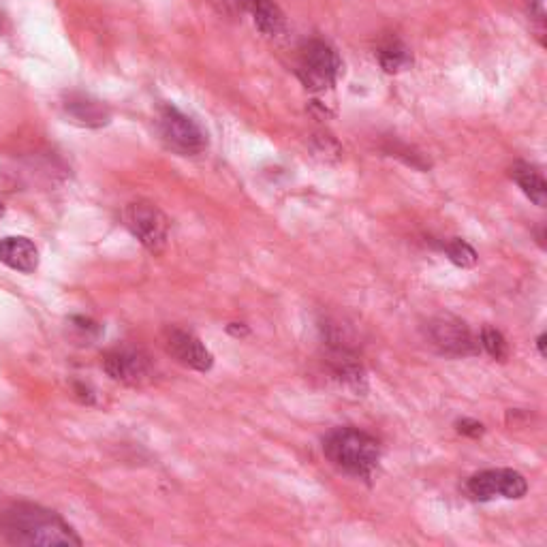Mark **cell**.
Instances as JSON below:
<instances>
[{"label": "cell", "instance_id": "1", "mask_svg": "<svg viewBox=\"0 0 547 547\" xmlns=\"http://www.w3.org/2000/svg\"><path fill=\"white\" fill-rule=\"evenodd\" d=\"M0 530L11 545H82V539L69 522L62 520L58 513L33 503L11 505L0 518Z\"/></svg>", "mask_w": 547, "mask_h": 547}, {"label": "cell", "instance_id": "2", "mask_svg": "<svg viewBox=\"0 0 547 547\" xmlns=\"http://www.w3.org/2000/svg\"><path fill=\"white\" fill-rule=\"evenodd\" d=\"M323 453L340 473L370 479L381 460V445L368 432L338 428L323 439Z\"/></svg>", "mask_w": 547, "mask_h": 547}, {"label": "cell", "instance_id": "3", "mask_svg": "<svg viewBox=\"0 0 547 547\" xmlns=\"http://www.w3.org/2000/svg\"><path fill=\"white\" fill-rule=\"evenodd\" d=\"M295 73H298L304 88L312 92H325L334 88L342 73V60L330 43L321 39L306 41L295 62Z\"/></svg>", "mask_w": 547, "mask_h": 547}, {"label": "cell", "instance_id": "4", "mask_svg": "<svg viewBox=\"0 0 547 547\" xmlns=\"http://www.w3.org/2000/svg\"><path fill=\"white\" fill-rule=\"evenodd\" d=\"M122 223L148 253L161 255L169 242L171 223L167 214L150 201H133L122 210Z\"/></svg>", "mask_w": 547, "mask_h": 547}, {"label": "cell", "instance_id": "5", "mask_svg": "<svg viewBox=\"0 0 547 547\" xmlns=\"http://www.w3.org/2000/svg\"><path fill=\"white\" fill-rule=\"evenodd\" d=\"M156 124H159V135L165 146L180 156H197L208 148L206 131L174 105H163L159 109Z\"/></svg>", "mask_w": 547, "mask_h": 547}, {"label": "cell", "instance_id": "6", "mask_svg": "<svg viewBox=\"0 0 547 547\" xmlns=\"http://www.w3.org/2000/svg\"><path fill=\"white\" fill-rule=\"evenodd\" d=\"M466 492L479 503H490L494 498L518 500L528 492V481L513 468H490L473 475L466 483Z\"/></svg>", "mask_w": 547, "mask_h": 547}, {"label": "cell", "instance_id": "7", "mask_svg": "<svg viewBox=\"0 0 547 547\" xmlns=\"http://www.w3.org/2000/svg\"><path fill=\"white\" fill-rule=\"evenodd\" d=\"M103 370L107 377L127 387H144L154 381V364L142 349L122 347L105 353Z\"/></svg>", "mask_w": 547, "mask_h": 547}, {"label": "cell", "instance_id": "8", "mask_svg": "<svg viewBox=\"0 0 547 547\" xmlns=\"http://www.w3.org/2000/svg\"><path fill=\"white\" fill-rule=\"evenodd\" d=\"M430 345L449 357H466L479 353V342L475 340L468 325L453 315H439L428 323Z\"/></svg>", "mask_w": 547, "mask_h": 547}, {"label": "cell", "instance_id": "9", "mask_svg": "<svg viewBox=\"0 0 547 547\" xmlns=\"http://www.w3.org/2000/svg\"><path fill=\"white\" fill-rule=\"evenodd\" d=\"M163 347L167 355L191 370L208 372L214 366V357L206 345L193 332H186L182 327H167L163 334Z\"/></svg>", "mask_w": 547, "mask_h": 547}, {"label": "cell", "instance_id": "10", "mask_svg": "<svg viewBox=\"0 0 547 547\" xmlns=\"http://www.w3.org/2000/svg\"><path fill=\"white\" fill-rule=\"evenodd\" d=\"M62 107H65V114L71 118V122L86 129H101L112 120L109 107L95 97L84 95V92H71Z\"/></svg>", "mask_w": 547, "mask_h": 547}, {"label": "cell", "instance_id": "11", "mask_svg": "<svg viewBox=\"0 0 547 547\" xmlns=\"http://www.w3.org/2000/svg\"><path fill=\"white\" fill-rule=\"evenodd\" d=\"M0 263L15 272L33 274L39 268V250L28 238H3L0 240Z\"/></svg>", "mask_w": 547, "mask_h": 547}, {"label": "cell", "instance_id": "12", "mask_svg": "<svg viewBox=\"0 0 547 547\" xmlns=\"http://www.w3.org/2000/svg\"><path fill=\"white\" fill-rule=\"evenodd\" d=\"M511 178L515 180V184L520 186L522 193L530 201L537 203L539 208L547 206V182H545L539 167L518 161L511 167Z\"/></svg>", "mask_w": 547, "mask_h": 547}, {"label": "cell", "instance_id": "13", "mask_svg": "<svg viewBox=\"0 0 547 547\" xmlns=\"http://www.w3.org/2000/svg\"><path fill=\"white\" fill-rule=\"evenodd\" d=\"M248 11L253 13L255 26L265 37H280L287 33V18L274 0H253Z\"/></svg>", "mask_w": 547, "mask_h": 547}, {"label": "cell", "instance_id": "14", "mask_svg": "<svg viewBox=\"0 0 547 547\" xmlns=\"http://www.w3.org/2000/svg\"><path fill=\"white\" fill-rule=\"evenodd\" d=\"M377 58H379V65L383 67L385 73H400L413 65V54L409 50V45L402 43L396 37L387 39L379 45Z\"/></svg>", "mask_w": 547, "mask_h": 547}, {"label": "cell", "instance_id": "15", "mask_svg": "<svg viewBox=\"0 0 547 547\" xmlns=\"http://www.w3.org/2000/svg\"><path fill=\"white\" fill-rule=\"evenodd\" d=\"M441 250L447 255V259L453 263V265H458V268L462 270H468V268H475L479 257L475 253V248L460 240V238H451L447 242L441 244Z\"/></svg>", "mask_w": 547, "mask_h": 547}, {"label": "cell", "instance_id": "16", "mask_svg": "<svg viewBox=\"0 0 547 547\" xmlns=\"http://www.w3.org/2000/svg\"><path fill=\"white\" fill-rule=\"evenodd\" d=\"M479 340H481L479 345L483 347V351H486L488 355H492L494 359H498V362H505V359L509 357L507 340H505L503 332H498L496 327H490V325L483 327Z\"/></svg>", "mask_w": 547, "mask_h": 547}, {"label": "cell", "instance_id": "17", "mask_svg": "<svg viewBox=\"0 0 547 547\" xmlns=\"http://www.w3.org/2000/svg\"><path fill=\"white\" fill-rule=\"evenodd\" d=\"M312 152H315L317 159H321L325 163H332V161H338L342 156V146L330 133H317V135H312Z\"/></svg>", "mask_w": 547, "mask_h": 547}, {"label": "cell", "instance_id": "18", "mask_svg": "<svg viewBox=\"0 0 547 547\" xmlns=\"http://www.w3.org/2000/svg\"><path fill=\"white\" fill-rule=\"evenodd\" d=\"M210 3L221 13L238 15L242 11H248V7H250V3H253V0H210Z\"/></svg>", "mask_w": 547, "mask_h": 547}, {"label": "cell", "instance_id": "19", "mask_svg": "<svg viewBox=\"0 0 547 547\" xmlns=\"http://www.w3.org/2000/svg\"><path fill=\"white\" fill-rule=\"evenodd\" d=\"M456 428L460 434L471 436V439H479V436H483V432H486V426H483L477 419H462V421H458Z\"/></svg>", "mask_w": 547, "mask_h": 547}, {"label": "cell", "instance_id": "20", "mask_svg": "<svg viewBox=\"0 0 547 547\" xmlns=\"http://www.w3.org/2000/svg\"><path fill=\"white\" fill-rule=\"evenodd\" d=\"M75 392H77V396L82 398V402H86V404H92V402H95V394L90 392V387L77 383V385H75Z\"/></svg>", "mask_w": 547, "mask_h": 547}, {"label": "cell", "instance_id": "21", "mask_svg": "<svg viewBox=\"0 0 547 547\" xmlns=\"http://www.w3.org/2000/svg\"><path fill=\"white\" fill-rule=\"evenodd\" d=\"M537 349H539V355L545 357V334H541V336L537 338Z\"/></svg>", "mask_w": 547, "mask_h": 547}, {"label": "cell", "instance_id": "22", "mask_svg": "<svg viewBox=\"0 0 547 547\" xmlns=\"http://www.w3.org/2000/svg\"><path fill=\"white\" fill-rule=\"evenodd\" d=\"M5 214V206H3V201H0V216Z\"/></svg>", "mask_w": 547, "mask_h": 547}]
</instances>
